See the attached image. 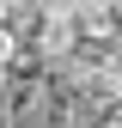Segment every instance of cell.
<instances>
[{
  "label": "cell",
  "instance_id": "cell-3",
  "mask_svg": "<svg viewBox=\"0 0 122 128\" xmlns=\"http://www.w3.org/2000/svg\"><path fill=\"white\" fill-rule=\"evenodd\" d=\"M18 55H24V37H18V30H6V24H0V73H6L12 61H18Z\"/></svg>",
  "mask_w": 122,
  "mask_h": 128
},
{
  "label": "cell",
  "instance_id": "cell-4",
  "mask_svg": "<svg viewBox=\"0 0 122 128\" xmlns=\"http://www.w3.org/2000/svg\"><path fill=\"white\" fill-rule=\"evenodd\" d=\"M12 116V98H6V86H0V122H6Z\"/></svg>",
  "mask_w": 122,
  "mask_h": 128
},
{
  "label": "cell",
  "instance_id": "cell-2",
  "mask_svg": "<svg viewBox=\"0 0 122 128\" xmlns=\"http://www.w3.org/2000/svg\"><path fill=\"white\" fill-rule=\"evenodd\" d=\"M30 6H37V18H61V24H73L80 0H30Z\"/></svg>",
  "mask_w": 122,
  "mask_h": 128
},
{
  "label": "cell",
  "instance_id": "cell-1",
  "mask_svg": "<svg viewBox=\"0 0 122 128\" xmlns=\"http://www.w3.org/2000/svg\"><path fill=\"white\" fill-rule=\"evenodd\" d=\"M73 30H80L86 43H116V0H80Z\"/></svg>",
  "mask_w": 122,
  "mask_h": 128
}]
</instances>
